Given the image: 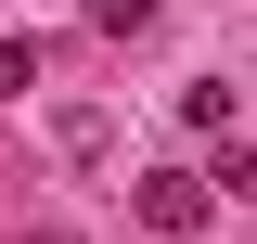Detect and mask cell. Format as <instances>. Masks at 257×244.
Wrapping results in <instances>:
<instances>
[{
	"mask_svg": "<svg viewBox=\"0 0 257 244\" xmlns=\"http://www.w3.org/2000/svg\"><path fill=\"white\" fill-rule=\"evenodd\" d=\"M90 26H103V39H142V26H155V0H90Z\"/></svg>",
	"mask_w": 257,
	"mask_h": 244,
	"instance_id": "cell-2",
	"label": "cell"
},
{
	"mask_svg": "<svg viewBox=\"0 0 257 244\" xmlns=\"http://www.w3.org/2000/svg\"><path fill=\"white\" fill-rule=\"evenodd\" d=\"M206 218H219V180H193V167H155V180H142V231H167V244H193Z\"/></svg>",
	"mask_w": 257,
	"mask_h": 244,
	"instance_id": "cell-1",
	"label": "cell"
}]
</instances>
